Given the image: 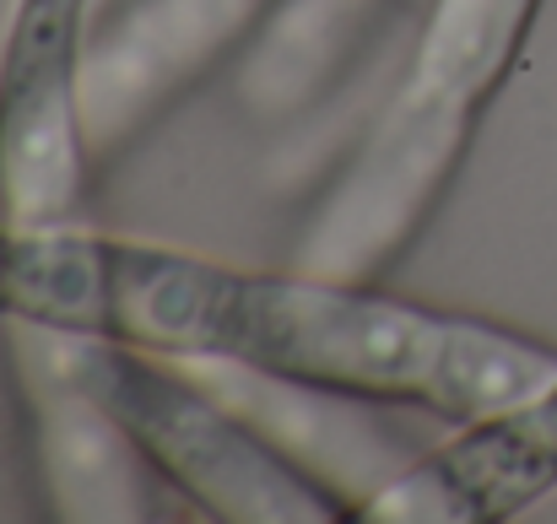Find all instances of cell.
Instances as JSON below:
<instances>
[{"label": "cell", "mask_w": 557, "mask_h": 524, "mask_svg": "<svg viewBox=\"0 0 557 524\" xmlns=\"http://www.w3.org/2000/svg\"><path fill=\"white\" fill-rule=\"evenodd\" d=\"M103 336L227 367L298 395L422 411L455 427L557 378V351L476 314L373 287V276L255 271L169 244L109 238Z\"/></svg>", "instance_id": "1"}, {"label": "cell", "mask_w": 557, "mask_h": 524, "mask_svg": "<svg viewBox=\"0 0 557 524\" xmlns=\"http://www.w3.org/2000/svg\"><path fill=\"white\" fill-rule=\"evenodd\" d=\"M542 0H433L411 60L358 158L325 189L298 238V265L379 276L449 195L493 98L515 76Z\"/></svg>", "instance_id": "2"}, {"label": "cell", "mask_w": 557, "mask_h": 524, "mask_svg": "<svg viewBox=\"0 0 557 524\" xmlns=\"http://www.w3.org/2000/svg\"><path fill=\"white\" fill-rule=\"evenodd\" d=\"M11 351L44 357L71 373L131 438L141 465L180 487L195 509L233 524H331L336 492L298 471L271 438H260L233 406L206 395L185 362L141 351L114 336L5 330Z\"/></svg>", "instance_id": "3"}, {"label": "cell", "mask_w": 557, "mask_h": 524, "mask_svg": "<svg viewBox=\"0 0 557 524\" xmlns=\"http://www.w3.org/2000/svg\"><path fill=\"white\" fill-rule=\"evenodd\" d=\"M92 0H11L0 38V216L22 233L87 227Z\"/></svg>", "instance_id": "4"}, {"label": "cell", "mask_w": 557, "mask_h": 524, "mask_svg": "<svg viewBox=\"0 0 557 524\" xmlns=\"http://www.w3.org/2000/svg\"><path fill=\"white\" fill-rule=\"evenodd\" d=\"M557 492V378L520 406L466 422L369 503L373 524H504Z\"/></svg>", "instance_id": "5"}, {"label": "cell", "mask_w": 557, "mask_h": 524, "mask_svg": "<svg viewBox=\"0 0 557 524\" xmlns=\"http://www.w3.org/2000/svg\"><path fill=\"white\" fill-rule=\"evenodd\" d=\"M276 5L282 0H125L87 60L92 152H120Z\"/></svg>", "instance_id": "6"}, {"label": "cell", "mask_w": 557, "mask_h": 524, "mask_svg": "<svg viewBox=\"0 0 557 524\" xmlns=\"http://www.w3.org/2000/svg\"><path fill=\"white\" fill-rule=\"evenodd\" d=\"M38 422L49 498L65 520H141V454L114 416L54 362L16 351Z\"/></svg>", "instance_id": "7"}, {"label": "cell", "mask_w": 557, "mask_h": 524, "mask_svg": "<svg viewBox=\"0 0 557 524\" xmlns=\"http://www.w3.org/2000/svg\"><path fill=\"white\" fill-rule=\"evenodd\" d=\"M103 287L109 238L98 227L22 233L0 216V330L103 336Z\"/></svg>", "instance_id": "8"}, {"label": "cell", "mask_w": 557, "mask_h": 524, "mask_svg": "<svg viewBox=\"0 0 557 524\" xmlns=\"http://www.w3.org/2000/svg\"><path fill=\"white\" fill-rule=\"evenodd\" d=\"M379 5L384 0H282L271 11L276 27H265L249 49L238 82L244 109H255L260 120H282L304 98H314L336 76V65L347 60V49L358 43Z\"/></svg>", "instance_id": "9"}]
</instances>
